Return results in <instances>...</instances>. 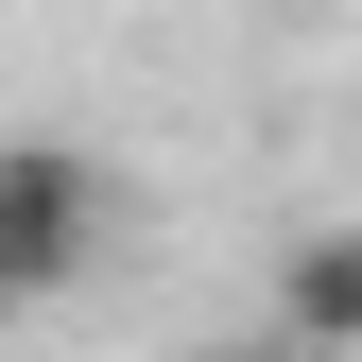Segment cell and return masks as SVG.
Listing matches in <instances>:
<instances>
[{
  "instance_id": "obj_1",
  "label": "cell",
  "mask_w": 362,
  "mask_h": 362,
  "mask_svg": "<svg viewBox=\"0 0 362 362\" xmlns=\"http://www.w3.org/2000/svg\"><path fill=\"white\" fill-rule=\"evenodd\" d=\"M104 224H121L104 156H69V139H0V328H35V310L104 259Z\"/></svg>"
},
{
  "instance_id": "obj_2",
  "label": "cell",
  "mask_w": 362,
  "mask_h": 362,
  "mask_svg": "<svg viewBox=\"0 0 362 362\" xmlns=\"http://www.w3.org/2000/svg\"><path fill=\"white\" fill-rule=\"evenodd\" d=\"M276 345L362 362V224H293L276 242Z\"/></svg>"
},
{
  "instance_id": "obj_3",
  "label": "cell",
  "mask_w": 362,
  "mask_h": 362,
  "mask_svg": "<svg viewBox=\"0 0 362 362\" xmlns=\"http://www.w3.org/2000/svg\"><path fill=\"white\" fill-rule=\"evenodd\" d=\"M276 362H310V345H276Z\"/></svg>"
}]
</instances>
